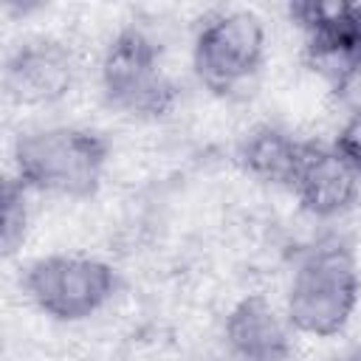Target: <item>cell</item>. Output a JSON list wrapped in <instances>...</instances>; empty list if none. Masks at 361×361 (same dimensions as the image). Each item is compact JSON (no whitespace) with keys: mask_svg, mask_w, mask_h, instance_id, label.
I'll return each instance as SVG.
<instances>
[{"mask_svg":"<svg viewBox=\"0 0 361 361\" xmlns=\"http://www.w3.org/2000/svg\"><path fill=\"white\" fill-rule=\"evenodd\" d=\"M293 336L285 310L265 293H248L231 305L223 322L226 350L237 361H288L293 355Z\"/></svg>","mask_w":361,"mask_h":361,"instance_id":"9","label":"cell"},{"mask_svg":"<svg viewBox=\"0 0 361 361\" xmlns=\"http://www.w3.org/2000/svg\"><path fill=\"white\" fill-rule=\"evenodd\" d=\"M358 175H361V104L344 116L330 144Z\"/></svg>","mask_w":361,"mask_h":361,"instance_id":"12","label":"cell"},{"mask_svg":"<svg viewBox=\"0 0 361 361\" xmlns=\"http://www.w3.org/2000/svg\"><path fill=\"white\" fill-rule=\"evenodd\" d=\"M118 271L90 254H45L25 265L20 288L48 319L76 324L104 310L118 293Z\"/></svg>","mask_w":361,"mask_h":361,"instance_id":"4","label":"cell"},{"mask_svg":"<svg viewBox=\"0 0 361 361\" xmlns=\"http://www.w3.org/2000/svg\"><path fill=\"white\" fill-rule=\"evenodd\" d=\"M310 141L296 138L293 133H288L285 127L276 124H257L251 127L234 152V161L240 164V169L268 186H285L290 189L305 152H307Z\"/></svg>","mask_w":361,"mask_h":361,"instance_id":"10","label":"cell"},{"mask_svg":"<svg viewBox=\"0 0 361 361\" xmlns=\"http://www.w3.org/2000/svg\"><path fill=\"white\" fill-rule=\"evenodd\" d=\"M110 144L99 130L48 124L14 141V178L37 195L85 200L102 186Z\"/></svg>","mask_w":361,"mask_h":361,"instance_id":"2","label":"cell"},{"mask_svg":"<svg viewBox=\"0 0 361 361\" xmlns=\"http://www.w3.org/2000/svg\"><path fill=\"white\" fill-rule=\"evenodd\" d=\"M104 102L130 118L155 121L175 110L180 87L169 76L161 45L135 25L121 28L104 48L99 65Z\"/></svg>","mask_w":361,"mask_h":361,"instance_id":"3","label":"cell"},{"mask_svg":"<svg viewBox=\"0 0 361 361\" xmlns=\"http://www.w3.org/2000/svg\"><path fill=\"white\" fill-rule=\"evenodd\" d=\"M302 212L316 220H336L347 214L361 197V175L330 147L310 141L305 161L290 183Z\"/></svg>","mask_w":361,"mask_h":361,"instance_id":"8","label":"cell"},{"mask_svg":"<svg viewBox=\"0 0 361 361\" xmlns=\"http://www.w3.org/2000/svg\"><path fill=\"white\" fill-rule=\"evenodd\" d=\"M330 361H361V350H347L341 355H333Z\"/></svg>","mask_w":361,"mask_h":361,"instance_id":"13","label":"cell"},{"mask_svg":"<svg viewBox=\"0 0 361 361\" xmlns=\"http://www.w3.org/2000/svg\"><path fill=\"white\" fill-rule=\"evenodd\" d=\"M28 223H31L28 189L14 175H8L3 180V192H0V245H3L6 257L20 251L23 240L28 234Z\"/></svg>","mask_w":361,"mask_h":361,"instance_id":"11","label":"cell"},{"mask_svg":"<svg viewBox=\"0 0 361 361\" xmlns=\"http://www.w3.org/2000/svg\"><path fill=\"white\" fill-rule=\"evenodd\" d=\"M361 299V271L353 245L341 237H322L305 248L290 271L285 316L296 336H338Z\"/></svg>","mask_w":361,"mask_h":361,"instance_id":"1","label":"cell"},{"mask_svg":"<svg viewBox=\"0 0 361 361\" xmlns=\"http://www.w3.org/2000/svg\"><path fill=\"white\" fill-rule=\"evenodd\" d=\"M76 76V62L59 39H28L17 45L3 68V87L11 102L48 107L62 102Z\"/></svg>","mask_w":361,"mask_h":361,"instance_id":"7","label":"cell"},{"mask_svg":"<svg viewBox=\"0 0 361 361\" xmlns=\"http://www.w3.org/2000/svg\"><path fill=\"white\" fill-rule=\"evenodd\" d=\"M265 59V25L248 8H223L209 14L192 39V71L197 82L228 96L257 76Z\"/></svg>","mask_w":361,"mask_h":361,"instance_id":"5","label":"cell"},{"mask_svg":"<svg viewBox=\"0 0 361 361\" xmlns=\"http://www.w3.org/2000/svg\"><path fill=\"white\" fill-rule=\"evenodd\" d=\"M288 14L305 37L307 65L327 85L347 90L361 79V3L302 0Z\"/></svg>","mask_w":361,"mask_h":361,"instance_id":"6","label":"cell"}]
</instances>
